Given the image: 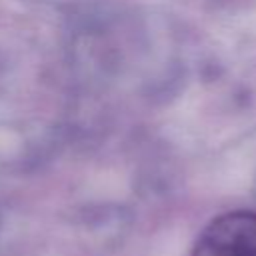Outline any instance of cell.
<instances>
[{
  "label": "cell",
  "instance_id": "1",
  "mask_svg": "<svg viewBox=\"0 0 256 256\" xmlns=\"http://www.w3.org/2000/svg\"><path fill=\"white\" fill-rule=\"evenodd\" d=\"M190 256H256V212L220 214L200 232Z\"/></svg>",
  "mask_w": 256,
  "mask_h": 256
}]
</instances>
